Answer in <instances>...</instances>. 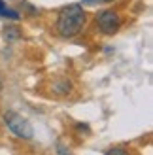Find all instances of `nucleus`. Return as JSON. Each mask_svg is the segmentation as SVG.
Wrapping results in <instances>:
<instances>
[{
    "mask_svg": "<svg viewBox=\"0 0 153 155\" xmlns=\"http://www.w3.org/2000/svg\"><path fill=\"white\" fill-rule=\"evenodd\" d=\"M87 15L83 6L80 4H70L60 10L57 17V32L63 38H74L81 32V28L85 27Z\"/></svg>",
    "mask_w": 153,
    "mask_h": 155,
    "instance_id": "nucleus-1",
    "label": "nucleus"
},
{
    "mask_svg": "<svg viewBox=\"0 0 153 155\" xmlns=\"http://www.w3.org/2000/svg\"><path fill=\"white\" fill-rule=\"evenodd\" d=\"M4 123L15 136L21 138V140H30V138L34 136V129L30 125V121L27 117H23L17 112H11V110L6 112L4 114Z\"/></svg>",
    "mask_w": 153,
    "mask_h": 155,
    "instance_id": "nucleus-2",
    "label": "nucleus"
},
{
    "mask_svg": "<svg viewBox=\"0 0 153 155\" xmlns=\"http://www.w3.org/2000/svg\"><path fill=\"white\" fill-rule=\"evenodd\" d=\"M96 25L104 34H116L121 27V17L113 10H102L96 15Z\"/></svg>",
    "mask_w": 153,
    "mask_h": 155,
    "instance_id": "nucleus-3",
    "label": "nucleus"
},
{
    "mask_svg": "<svg viewBox=\"0 0 153 155\" xmlns=\"http://www.w3.org/2000/svg\"><path fill=\"white\" fill-rule=\"evenodd\" d=\"M0 17H6V19H13V21H17L21 15H19V12H15V10H11V8H8L4 0H0Z\"/></svg>",
    "mask_w": 153,
    "mask_h": 155,
    "instance_id": "nucleus-4",
    "label": "nucleus"
},
{
    "mask_svg": "<svg viewBox=\"0 0 153 155\" xmlns=\"http://www.w3.org/2000/svg\"><path fill=\"white\" fill-rule=\"evenodd\" d=\"M72 89V83L68 80H63V81H57L55 85H53V91L57 93V95H66V93H70Z\"/></svg>",
    "mask_w": 153,
    "mask_h": 155,
    "instance_id": "nucleus-5",
    "label": "nucleus"
},
{
    "mask_svg": "<svg viewBox=\"0 0 153 155\" xmlns=\"http://www.w3.org/2000/svg\"><path fill=\"white\" fill-rule=\"evenodd\" d=\"M106 155H129V150L125 146H117V148H110L106 151Z\"/></svg>",
    "mask_w": 153,
    "mask_h": 155,
    "instance_id": "nucleus-6",
    "label": "nucleus"
},
{
    "mask_svg": "<svg viewBox=\"0 0 153 155\" xmlns=\"http://www.w3.org/2000/svg\"><path fill=\"white\" fill-rule=\"evenodd\" d=\"M57 153H59V155H72V153H70V150H68L66 146H63L60 142L57 144Z\"/></svg>",
    "mask_w": 153,
    "mask_h": 155,
    "instance_id": "nucleus-7",
    "label": "nucleus"
},
{
    "mask_svg": "<svg viewBox=\"0 0 153 155\" xmlns=\"http://www.w3.org/2000/svg\"><path fill=\"white\" fill-rule=\"evenodd\" d=\"M113 2V0H83V4H89V6H95V4H108Z\"/></svg>",
    "mask_w": 153,
    "mask_h": 155,
    "instance_id": "nucleus-8",
    "label": "nucleus"
}]
</instances>
